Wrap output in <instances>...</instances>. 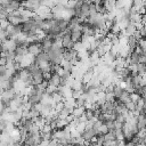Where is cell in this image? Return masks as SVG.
I'll return each instance as SVG.
<instances>
[{"label": "cell", "instance_id": "1", "mask_svg": "<svg viewBox=\"0 0 146 146\" xmlns=\"http://www.w3.org/2000/svg\"><path fill=\"white\" fill-rule=\"evenodd\" d=\"M27 52H29L31 56L36 57L39 54L42 52V44L36 43V42L29 43V46H27Z\"/></svg>", "mask_w": 146, "mask_h": 146}, {"label": "cell", "instance_id": "2", "mask_svg": "<svg viewBox=\"0 0 146 146\" xmlns=\"http://www.w3.org/2000/svg\"><path fill=\"white\" fill-rule=\"evenodd\" d=\"M32 78H33V80H34L35 86L41 84V83L44 81V78H43V72H42L40 68H39L36 72H34V73L32 74Z\"/></svg>", "mask_w": 146, "mask_h": 146}, {"label": "cell", "instance_id": "3", "mask_svg": "<svg viewBox=\"0 0 146 146\" xmlns=\"http://www.w3.org/2000/svg\"><path fill=\"white\" fill-rule=\"evenodd\" d=\"M95 136H96V133H95V131L92 129H84V131L81 133V138L86 143H89L91 140V138L95 137Z\"/></svg>", "mask_w": 146, "mask_h": 146}, {"label": "cell", "instance_id": "4", "mask_svg": "<svg viewBox=\"0 0 146 146\" xmlns=\"http://www.w3.org/2000/svg\"><path fill=\"white\" fill-rule=\"evenodd\" d=\"M82 36H83V34H82V31H80V30H76V29H74V30L72 31L71 38H72V41H73V43H76V42H81V40H82Z\"/></svg>", "mask_w": 146, "mask_h": 146}, {"label": "cell", "instance_id": "5", "mask_svg": "<svg viewBox=\"0 0 146 146\" xmlns=\"http://www.w3.org/2000/svg\"><path fill=\"white\" fill-rule=\"evenodd\" d=\"M60 80H62V78H60L58 74H52L51 78H50V80H49L48 82H49V84H51V86L59 87V84H60Z\"/></svg>", "mask_w": 146, "mask_h": 146}, {"label": "cell", "instance_id": "6", "mask_svg": "<svg viewBox=\"0 0 146 146\" xmlns=\"http://www.w3.org/2000/svg\"><path fill=\"white\" fill-rule=\"evenodd\" d=\"M139 64V55H137L136 52H131L130 56H129V65H137Z\"/></svg>", "mask_w": 146, "mask_h": 146}, {"label": "cell", "instance_id": "7", "mask_svg": "<svg viewBox=\"0 0 146 146\" xmlns=\"http://www.w3.org/2000/svg\"><path fill=\"white\" fill-rule=\"evenodd\" d=\"M119 100H120L122 104L127 105L128 103H130V102H131V99H130V94H129L127 90H124V91H123V94L121 95V97L119 98Z\"/></svg>", "mask_w": 146, "mask_h": 146}, {"label": "cell", "instance_id": "8", "mask_svg": "<svg viewBox=\"0 0 146 146\" xmlns=\"http://www.w3.org/2000/svg\"><path fill=\"white\" fill-rule=\"evenodd\" d=\"M84 111H86V108L82 106V107H75L74 110H73V112H72V115L75 117V119H79V117H81L83 114H84Z\"/></svg>", "mask_w": 146, "mask_h": 146}, {"label": "cell", "instance_id": "9", "mask_svg": "<svg viewBox=\"0 0 146 146\" xmlns=\"http://www.w3.org/2000/svg\"><path fill=\"white\" fill-rule=\"evenodd\" d=\"M72 114V111H70L68 108H64V110H62L59 113H58V119H62V120H65L67 116H70Z\"/></svg>", "mask_w": 146, "mask_h": 146}, {"label": "cell", "instance_id": "10", "mask_svg": "<svg viewBox=\"0 0 146 146\" xmlns=\"http://www.w3.org/2000/svg\"><path fill=\"white\" fill-rule=\"evenodd\" d=\"M51 98H52V102H54L55 104H57V103H59V102H63V100H64V97H63L58 91L54 92V94L51 95Z\"/></svg>", "mask_w": 146, "mask_h": 146}, {"label": "cell", "instance_id": "11", "mask_svg": "<svg viewBox=\"0 0 146 146\" xmlns=\"http://www.w3.org/2000/svg\"><path fill=\"white\" fill-rule=\"evenodd\" d=\"M104 139H105V141H114V140H116L115 130L114 131H108V133L104 136Z\"/></svg>", "mask_w": 146, "mask_h": 146}, {"label": "cell", "instance_id": "12", "mask_svg": "<svg viewBox=\"0 0 146 146\" xmlns=\"http://www.w3.org/2000/svg\"><path fill=\"white\" fill-rule=\"evenodd\" d=\"M56 91H58V87H55V86H51V84H48V87L46 88V94H48V95H52L54 92H56Z\"/></svg>", "mask_w": 146, "mask_h": 146}, {"label": "cell", "instance_id": "13", "mask_svg": "<svg viewBox=\"0 0 146 146\" xmlns=\"http://www.w3.org/2000/svg\"><path fill=\"white\" fill-rule=\"evenodd\" d=\"M84 116L87 117L88 121H91V120L95 117V113H94L92 110H86V111H84Z\"/></svg>", "mask_w": 146, "mask_h": 146}, {"label": "cell", "instance_id": "14", "mask_svg": "<svg viewBox=\"0 0 146 146\" xmlns=\"http://www.w3.org/2000/svg\"><path fill=\"white\" fill-rule=\"evenodd\" d=\"M7 124H8V121L5 120L3 117H0V131H1V132H3V131L6 130Z\"/></svg>", "mask_w": 146, "mask_h": 146}, {"label": "cell", "instance_id": "15", "mask_svg": "<svg viewBox=\"0 0 146 146\" xmlns=\"http://www.w3.org/2000/svg\"><path fill=\"white\" fill-rule=\"evenodd\" d=\"M65 108V105H64V102H59V103H57L55 106H54V110L57 112V113H59L62 110H64Z\"/></svg>", "mask_w": 146, "mask_h": 146}, {"label": "cell", "instance_id": "16", "mask_svg": "<svg viewBox=\"0 0 146 146\" xmlns=\"http://www.w3.org/2000/svg\"><path fill=\"white\" fill-rule=\"evenodd\" d=\"M125 108H127L130 113H133V112L136 111V104H135L133 102H130V103H128V104L125 105Z\"/></svg>", "mask_w": 146, "mask_h": 146}, {"label": "cell", "instance_id": "17", "mask_svg": "<svg viewBox=\"0 0 146 146\" xmlns=\"http://www.w3.org/2000/svg\"><path fill=\"white\" fill-rule=\"evenodd\" d=\"M138 46L143 49L144 52H146V39L145 38H141L140 40H138Z\"/></svg>", "mask_w": 146, "mask_h": 146}, {"label": "cell", "instance_id": "18", "mask_svg": "<svg viewBox=\"0 0 146 146\" xmlns=\"http://www.w3.org/2000/svg\"><path fill=\"white\" fill-rule=\"evenodd\" d=\"M130 99H131V102H133V103L136 104V103L140 99V96L137 95L136 92H131V94H130Z\"/></svg>", "mask_w": 146, "mask_h": 146}, {"label": "cell", "instance_id": "19", "mask_svg": "<svg viewBox=\"0 0 146 146\" xmlns=\"http://www.w3.org/2000/svg\"><path fill=\"white\" fill-rule=\"evenodd\" d=\"M100 133H102L103 136H105V135L108 133V128H107L106 124H104V123H103V125H102V128H100Z\"/></svg>", "mask_w": 146, "mask_h": 146}, {"label": "cell", "instance_id": "20", "mask_svg": "<svg viewBox=\"0 0 146 146\" xmlns=\"http://www.w3.org/2000/svg\"><path fill=\"white\" fill-rule=\"evenodd\" d=\"M139 32H140V35H141V38H146V25H143L139 30H138Z\"/></svg>", "mask_w": 146, "mask_h": 146}, {"label": "cell", "instance_id": "21", "mask_svg": "<svg viewBox=\"0 0 146 146\" xmlns=\"http://www.w3.org/2000/svg\"><path fill=\"white\" fill-rule=\"evenodd\" d=\"M132 51H133V52H136V54H137V55H139V56L144 54V51H143V49H141V48H140L139 46H137V47H136V48H135V49H133Z\"/></svg>", "mask_w": 146, "mask_h": 146}, {"label": "cell", "instance_id": "22", "mask_svg": "<svg viewBox=\"0 0 146 146\" xmlns=\"http://www.w3.org/2000/svg\"><path fill=\"white\" fill-rule=\"evenodd\" d=\"M94 146H103V145H99V144H95Z\"/></svg>", "mask_w": 146, "mask_h": 146}, {"label": "cell", "instance_id": "23", "mask_svg": "<svg viewBox=\"0 0 146 146\" xmlns=\"http://www.w3.org/2000/svg\"><path fill=\"white\" fill-rule=\"evenodd\" d=\"M145 146H146V145H145Z\"/></svg>", "mask_w": 146, "mask_h": 146}]
</instances>
